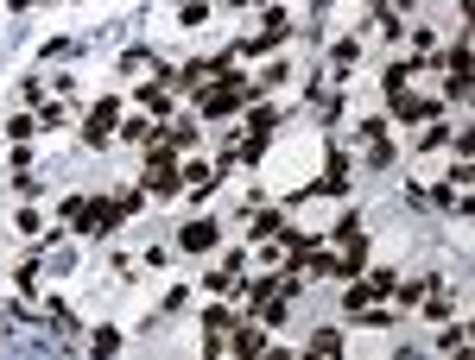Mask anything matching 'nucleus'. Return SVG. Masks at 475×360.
I'll use <instances>...</instances> for the list:
<instances>
[{"mask_svg":"<svg viewBox=\"0 0 475 360\" xmlns=\"http://www.w3.org/2000/svg\"><path fill=\"white\" fill-rule=\"evenodd\" d=\"M209 240H216V227H209V222H190L184 227V247H190V253H203Z\"/></svg>","mask_w":475,"mask_h":360,"instance_id":"f257e3e1","label":"nucleus"},{"mask_svg":"<svg viewBox=\"0 0 475 360\" xmlns=\"http://www.w3.org/2000/svg\"><path fill=\"white\" fill-rule=\"evenodd\" d=\"M108 127H114V101H101V108H95V114H89V139H101V133H108Z\"/></svg>","mask_w":475,"mask_h":360,"instance_id":"f03ea898","label":"nucleus"}]
</instances>
